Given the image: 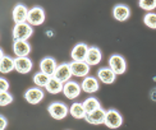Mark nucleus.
<instances>
[{"mask_svg": "<svg viewBox=\"0 0 156 130\" xmlns=\"http://www.w3.org/2000/svg\"><path fill=\"white\" fill-rule=\"evenodd\" d=\"M138 6L148 13H151L154 9H156V0H140Z\"/></svg>", "mask_w": 156, "mask_h": 130, "instance_id": "obj_25", "label": "nucleus"}, {"mask_svg": "<svg viewBox=\"0 0 156 130\" xmlns=\"http://www.w3.org/2000/svg\"><path fill=\"white\" fill-rule=\"evenodd\" d=\"M109 68L112 69L115 74H123L127 70V63L126 59L122 55L114 54L109 57Z\"/></svg>", "mask_w": 156, "mask_h": 130, "instance_id": "obj_4", "label": "nucleus"}, {"mask_svg": "<svg viewBox=\"0 0 156 130\" xmlns=\"http://www.w3.org/2000/svg\"><path fill=\"white\" fill-rule=\"evenodd\" d=\"M81 86L78 84L77 82H73V80H69L67 83H64V87H63V93L64 96L67 97L68 100H74L77 98L78 96L81 94Z\"/></svg>", "mask_w": 156, "mask_h": 130, "instance_id": "obj_7", "label": "nucleus"}, {"mask_svg": "<svg viewBox=\"0 0 156 130\" xmlns=\"http://www.w3.org/2000/svg\"><path fill=\"white\" fill-rule=\"evenodd\" d=\"M144 23L148 28L156 29V13H154V12L147 13V14L144 17Z\"/></svg>", "mask_w": 156, "mask_h": 130, "instance_id": "obj_26", "label": "nucleus"}, {"mask_svg": "<svg viewBox=\"0 0 156 130\" xmlns=\"http://www.w3.org/2000/svg\"><path fill=\"white\" fill-rule=\"evenodd\" d=\"M70 65V70L74 77H80V78H86L90 73V65L86 61H72L69 64Z\"/></svg>", "mask_w": 156, "mask_h": 130, "instance_id": "obj_8", "label": "nucleus"}, {"mask_svg": "<svg viewBox=\"0 0 156 130\" xmlns=\"http://www.w3.org/2000/svg\"><path fill=\"white\" fill-rule=\"evenodd\" d=\"M34 33V28L28 23L16 24L13 28V38L14 41H27Z\"/></svg>", "mask_w": 156, "mask_h": 130, "instance_id": "obj_1", "label": "nucleus"}, {"mask_svg": "<svg viewBox=\"0 0 156 130\" xmlns=\"http://www.w3.org/2000/svg\"><path fill=\"white\" fill-rule=\"evenodd\" d=\"M56 68H58V64H56L55 59H53V57H50V56L44 57L40 63V71L49 77H54Z\"/></svg>", "mask_w": 156, "mask_h": 130, "instance_id": "obj_11", "label": "nucleus"}, {"mask_svg": "<svg viewBox=\"0 0 156 130\" xmlns=\"http://www.w3.org/2000/svg\"><path fill=\"white\" fill-rule=\"evenodd\" d=\"M6 125H8V121H6V119L4 116L0 115V130H5Z\"/></svg>", "mask_w": 156, "mask_h": 130, "instance_id": "obj_29", "label": "nucleus"}, {"mask_svg": "<svg viewBox=\"0 0 156 130\" xmlns=\"http://www.w3.org/2000/svg\"><path fill=\"white\" fill-rule=\"evenodd\" d=\"M63 87H64V84L62 82L55 79L54 77H51L49 79V82H48V84H46V87H45V89L51 94H58V93L63 92Z\"/></svg>", "mask_w": 156, "mask_h": 130, "instance_id": "obj_21", "label": "nucleus"}, {"mask_svg": "<svg viewBox=\"0 0 156 130\" xmlns=\"http://www.w3.org/2000/svg\"><path fill=\"white\" fill-rule=\"evenodd\" d=\"M3 57H4V53H3V50H2V49H0V60H2V59H3Z\"/></svg>", "mask_w": 156, "mask_h": 130, "instance_id": "obj_30", "label": "nucleus"}, {"mask_svg": "<svg viewBox=\"0 0 156 130\" xmlns=\"http://www.w3.org/2000/svg\"><path fill=\"white\" fill-rule=\"evenodd\" d=\"M13 53L17 57H28L31 53V46L27 41H14L13 43Z\"/></svg>", "mask_w": 156, "mask_h": 130, "instance_id": "obj_14", "label": "nucleus"}, {"mask_svg": "<svg viewBox=\"0 0 156 130\" xmlns=\"http://www.w3.org/2000/svg\"><path fill=\"white\" fill-rule=\"evenodd\" d=\"M69 114L74 119H86V111H84L82 103H73L69 108Z\"/></svg>", "mask_w": 156, "mask_h": 130, "instance_id": "obj_23", "label": "nucleus"}, {"mask_svg": "<svg viewBox=\"0 0 156 130\" xmlns=\"http://www.w3.org/2000/svg\"><path fill=\"white\" fill-rule=\"evenodd\" d=\"M44 97H45V93L38 87L30 88V89H27V92L24 93V100L28 103H31V105H37V103H40L44 100Z\"/></svg>", "mask_w": 156, "mask_h": 130, "instance_id": "obj_10", "label": "nucleus"}, {"mask_svg": "<svg viewBox=\"0 0 156 130\" xmlns=\"http://www.w3.org/2000/svg\"><path fill=\"white\" fill-rule=\"evenodd\" d=\"M104 124H105L109 129H118L123 124V118H122V115L116 111V110H114V108L108 110L106 114H105Z\"/></svg>", "mask_w": 156, "mask_h": 130, "instance_id": "obj_3", "label": "nucleus"}, {"mask_svg": "<svg viewBox=\"0 0 156 130\" xmlns=\"http://www.w3.org/2000/svg\"><path fill=\"white\" fill-rule=\"evenodd\" d=\"M82 105H83L84 111H86V115H88V114H91V112H94V111H96L97 108H100V107H101L100 102L97 101L95 97H88L87 100H84V102H82Z\"/></svg>", "mask_w": 156, "mask_h": 130, "instance_id": "obj_22", "label": "nucleus"}, {"mask_svg": "<svg viewBox=\"0 0 156 130\" xmlns=\"http://www.w3.org/2000/svg\"><path fill=\"white\" fill-rule=\"evenodd\" d=\"M97 78H99V80H101L102 83L112 84L115 80L116 74L109 67H104V68H100L99 71H97Z\"/></svg>", "mask_w": 156, "mask_h": 130, "instance_id": "obj_17", "label": "nucleus"}, {"mask_svg": "<svg viewBox=\"0 0 156 130\" xmlns=\"http://www.w3.org/2000/svg\"><path fill=\"white\" fill-rule=\"evenodd\" d=\"M105 114H106L105 110H104L102 107H100V108H97L96 111L86 115V119H84V120H86L88 124L100 125V124H104V120H105Z\"/></svg>", "mask_w": 156, "mask_h": 130, "instance_id": "obj_16", "label": "nucleus"}, {"mask_svg": "<svg viewBox=\"0 0 156 130\" xmlns=\"http://www.w3.org/2000/svg\"><path fill=\"white\" fill-rule=\"evenodd\" d=\"M50 78L51 77L41 73V71H38V73H36L35 77H34V82H35V84H36L38 88H40V87H46V84H48Z\"/></svg>", "mask_w": 156, "mask_h": 130, "instance_id": "obj_24", "label": "nucleus"}, {"mask_svg": "<svg viewBox=\"0 0 156 130\" xmlns=\"http://www.w3.org/2000/svg\"><path fill=\"white\" fill-rule=\"evenodd\" d=\"M28 10L27 6L24 4H17L13 9V21L16 22V24L19 23H27V18H28Z\"/></svg>", "mask_w": 156, "mask_h": 130, "instance_id": "obj_9", "label": "nucleus"}, {"mask_svg": "<svg viewBox=\"0 0 156 130\" xmlns=\"http://www.w3.org/2000/svg\"><path fill=\"white\" fill-rule=\"evenodd\" d=\"M45 22V10L41 6H34L28 10L27 23L30 26H41Z\"/></svg>", "mask_w": 156, "mask_h": 130, "instance_id": "obj_5", "label": "nucleus"}, {"mask_svg": "<svg viewBox=\"0 0 156 130\" xmlns=\"http://www.w3.org/2000/svg\"><path fill=\"white\" fill-rule=\"evenodd\" d=\"M14 67L18 73L27 74L32 70L34 64H32V60L30 57H17V59H14Z\"/></svg>", "mask_w": 156, "mask_h": 130, "instance_id": "obj_13", "label": "nucleus"}, {"mask_svg": "<svg viewBox=\"0 0 156 130\" xmlns=\"http://www.w3.org/2000/svg\"><path fill=\"white\" fill-rule=\"evenodd\" d=\"M16 69L14 67V59L8 55H4V57L0 60V73L3 74H8L10 71Z\"/></svg>", "mask_w": 156, "mask_h": 130, "instance_id": "obj_20", "label": "nucleus"}, {"mask_svg": "<svg viewBox=\"0 0 156 130\" xmlns=\"http://www.w3.org/2000/svg\"><path fill=\"white\" fill-rule=\"evenodd\" d=\"M102 59V54H101V51L100 49H97L95 46L92 47H88V51H87V56H86V63L90 65H97V64H100Z\"/></svg>", "mask_w": 156, "mask_h": 130, "instance_id": "obj_19", "label": "nucleus"}, {"mask_svg": "<svg viewBox=\"0 0 156 130\" xmlns=\"http://www.w3.org/2000/svg\"><path fill=\"white\" fill-rule=\"evenodd\" d=\"M9 89V83L4 78H0V93L2 92H8Z\"/></svg>", "mask_w": 156, "mask_h": 130, "instance_id": "obj_28", "label": "nucleus"}, {"mask_svg": "<svg viewBox=\"0 0 156 130\" xmlns=\"http://www.w3.org/2000/svg\"><path fill=\"white\" fill-rule=\"evenodd\" d=\"M12 102H13V96L9 92L0 93V106H8Z\"/></svg>", "mask_w": 156, "mask_h": 130, "instance_id": "obj_27", "label": "nucleus"}, {"mask_svg": "<svg viewBox=\"0 0 156 130\" xmlns=\"http://www.w3.org/2000/svg\"><path fill=\"white\" fill-rule=\"evenodd\" d=\"M99 80L95 77H86L81 83V88L86 93H95L96 91H99Z\"/></svg>", "mask_w": 156, "mask_h": 130, "instance_id": "obj_18", "label": "nucleus"}, {"mask_svg": "<svg viewBox=\"0 0 156 130\" xmlns=\"http://www.w3.org/2000/svg\"><path fill=\"white\" fill-rule=\"evenodd\" d=\"M87 51H88V46L86 43H77L73 47L70 56H72L73 61H86V56H87Z\"/></svg>", "mask_w": 156, "mask_h": 130, "instance_id": "obj_12", "label": "nucleus"}, {"mask_svg": "<svg viewBox=\"0 0 156 130\" xmlns=\"http://www.w3.org/2000/svg\"><path fill=\"white\" fill-rule=\"evenodd\" d=\"M73 74H72V70H70V65L68 63H63L60 65H58V68L55 70V74H54V78L64 84V83L70 80V77Z\"/></svg>", "mask_w": 156, "mask_h": 130, "instance_id": "obj_6", "label": "nucleus"}, {"mask_svg": "<svg viewBox=\"0 0 156 130\" xmlns=\"http://www.w3.org/2000/svg\"><path fill=\"white\" fill-rule=\"evenodd\" d=\"M131 15V9L124 4H118L113 8V17L118 22H124Z\"/></svg>", "mask_w": 156, "mask_h": 130, "instance_id": "obj_15", "label": "nucleus"}, {"mask_svg": "<svg viewBox=\"0 0 156 130\" xmlns=\"http://www.w3.org/2000/svg\"><path fill=\"white\" fill-rule=\"evenodd\" d=\"M48 112L50 116L55 120H63L67 118V115L69 112L68 107L62 102H53L48 106Z\"/></svg>", "mask_w": 156, "mask_h": 130, "instance_id": "obj_2", "label": "nucleus"}]
</instances>
